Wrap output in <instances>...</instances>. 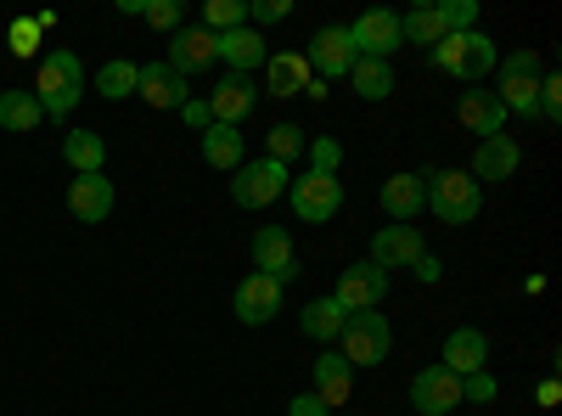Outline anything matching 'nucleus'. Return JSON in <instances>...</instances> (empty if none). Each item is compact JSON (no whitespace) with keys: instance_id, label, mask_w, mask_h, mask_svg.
I'll use <instances>...</instances> for the list:
<instances>
[{"instance_id":"obj_1","label":"nucleus","mask_w":562,"mask_h":416,"mask_svg":"<svg viewBox=\"0 0 562 416\" xmlns=\"http://www.w3.org/2000/svg\"><path fill=\"white\" fill-rule=\"evenodd\" d=\"M428 63L445 68V74H456L461 85H484V79L495 74L501 52H495V40H490L484 29H467V34H445L434 52H428Z\"/></svg>"},{"instance_id":"obj_2","label":"nucleus","mask_w":562,"mask_h":416,"mask_svg":"<svg viewBox=\"0 0 562 416\" xmlns=\"http://www.w3.org/2000/svg\"><path fill=\"white\" fill-rule=\"evenodd\" d=\"M85 97V63L74 52H45L40 74H34V102L45 108V119H68Z\"/></svg>"},{"instance_id":"obj_3","label":"nucleus","mask_w":562,"mask_h":416,"mask_svg":"<svg viewBox=\"0 0 562 416\" xmlns=\"http://www.w3.org/2000/svg\"><path fill=\"white\" fill-rule=\"evenodd\" d=\"M495 74H501V85H495L501 108H506V113L535 119V113H540V79H546V63H540L535 45H524V52L501 57V63H495Z\"/></svg>"},{"instance_id":"obj_4","label":"nucleus","mask_w":562,"mask_h":416,"mask_svg":"<svg viewBox=\"0 0 562 416\" xmlns=\"http://www.w3.org/2000/svg\"><path fill=\"white\" fill-rule=\"evenodd\" d=\"M428 180V209L445 220V225H467V220H479L484 209V187L467 169H428L422 175Z\"/></svg>"},{"instance_id":"obj_5","label":"nucleus","mask_w":562,"mask_h":416,"mask_svg":"<svg viewBox=\"0 0 562 416\" xmlns=\"http://www.w3.org/2000/svg\"><path fill=\"white\" fill-rule=\"evenodd\" d=\"M338 344H344L338 355L349 366H383L394 355V327H389V315H378V310H355V315H344Z\"/></svg>"},{"instance_id":"obj_6","label":"nucleus","mask_w":562,"mask_h":416,"mask_svg":"<svg viewBox=\"0 0 562 416\" xmlns=\"http://www.w3.org/2000/svg\"><path fill=\"white\" fill-rule=\"evenodd\" d=\"M288 198H293V214L321 225V220H333L344 209V180L338 175H326V169H304L299 180H288Z\"/></svg>"},{"instance_id":"obj_7","label":"nucleus","mask_w":562,"mask_h":416,"mask_svg":"<svg viewBox=\"0 0 562 416\" xmlns=\"http://www.w3.org/2000/svg\"><path fill=\"white\" fill-rule=\"evenodd\" d=\"M231 198H237L243 209H270L276 198H288V164H276V158L243 164L237 180H231Z\"/></svg>"},{"instance_id":"obj_8","label":"nucleus","mask_w":562,"mask_h":416,"mask_svg":"<svg viewBox=\"0 0 562 416\" xmlns=\"http://www.w3.org/2000/svg\"><path fill=\"white\" fill-rule=\"evenodd\" d=\"M355 40H349V29L344 23H333V29H321L315 40H310V52H304V63H310V74L326 85V79H349V68H355Z\"/></svg>"},{"instance_id":"obj_9","label":"nucleus","mask_w":562,"mask_h":416,"mask_svg":"<svg viewBox=\"0 0 562 416\" xmlns=\"http://www.w3.org/2000/svg\"><path fill=\"white\" fill-rule=\"evenodd\" d=\"M254 270L270 276L276 288H288L293 276H299V259H293V237H288V225H259L254 231Z\"/></svg>"},{"instance_id":"obj_10","label":"nucleus","mask_w":562,"mask_h":416,"mask_svg":"<svg viewBox=\"0 0 562 416\" xmlns=\"http://www.w3.org/2000/svg\"><path fill=\"white\" fill-rule=\"evenodd\" d=\"M383 293H389V270H378L371 259H360V265H349L344 276H338V310L344 315H355V310H378L383 304Z\"/></svg>"},{"instance_id":"obj_11","label":"nucleus","mask_w":562,"mask_h":416,"mask_svg":"<svg viewBox=\"0 0 562 416\" xmlns=\"http://www.w3.org/2000/svg\"><path fill=\"white\" fill-rule=\"evenodd\" d=\"M349 40H355V52L360 57H378V63H389L394 52H400V18L394 12H360L355 23H349Z\"/></svg>"},{"instance_id":"obj_12","label":"nucleus","mask_w":562,"mask_h":416,"mask_svg":"<svg viewBox=\"0 0 562 416\" xmlns=\"http://www.w3.org/2000/svg\"><path fill=\"white\" fill-rule=\"evenodd\" d=\"M422 254H428V248H422V231L416 225H383L378 231V237H371V265H378V270H405V265H416Z\"/></svg>"},{"instance_id":"obj_13","label":"nucleus","mask_w":562,"mask_h":416,"mask_svg":"<svg viewBox=\"0 0 562 416\" xmlns=\"http://www.w3.org/2000/svg\"><path fill=\"white\" fill-rule=\"evenodd\" d=\"M411 405H416L422 416L456 411V405H461V378L445 372V366H428V372H416V383H411Z\"/></svg>"},{"instance_id":"obj_14","label":"nucleus","mask_w":562,"mask_h":416,"mask_svg":"<svg viewBox=\"0 0 562 416\" xmlns=\"http://www.w3.org/2000/svg\"><path fill=\"white\" fill-rule=\"evenodd\" d=\"M135 97L147 102V108H186L192 102V90H186V74H175L169 63H147L140 68V85H135Z\"/></svg>"},{"instance_id":"obj_15","label":"nucleus","mask_w":562,"mask_h":416,"mask_svg":"<svg viewBox=\"0 0 562 416\" xmlns=\"http://www.w3.org/2000/svg\"><path fill=\"white\" fill-rule=\"evenodd\" d=\"M254 108H259V90H254V79H248V74H225V79L214 85V97H209L214 124H243Z\"/></svg>"},{"instance_id":"obj_16","label":"nucleus","mask_w":562,"mask_h":416,"mask_svg":"<svg viewBox=\"0 0 562 416\" xmlns=\"http://www.w3.org/2000/svg\"><path fill=\"white\" fill-rule=\"evenodd\" d=\"M214 57H220V45H214L209 29H175L164 63H169L175 74H198V68H214Z\"/></svg>"},{"instance_id":"obj_17","label":"nucleus","mask_w":562,"mask_h":416,"mask_svg":"<svg viewBox=\"0 0 562 416\" xmlns=\"http://www.w3.org/2000/svg\"><path fill=\"white\" fill-rule=\"evenodd\" d=\"M518 164H524V147L512 142V135H490V142H479L473 169H467V175L484 187V180H512V175H518Z\"/></svg>"},{"instance_id":"obj_18","label":"nucleus","mask_w":562,"mask_h":416,"mask_svg":"<svg viewBox=\"0 0 562 416\" xmlns=\"http://www.w3.org/2000/svg\"><path fill=\"white\" fill-rule=\"evenodd\" d=\"M276 315H281V288L254 270L248 282L237 288V321L243 327H265V321H276Z\"/></svg>"},{"instance_id":"obj_19","label":"nucleus","mask_w":562,"mask_h":416,"mask_svg":"<svg viewBox=\"0 0 562 416\" xmlns=\"http://www.w3.org/2000/svg\"><path fill=\"white\" fill-rule=\"evenodd\" d=\"M484 360H490V338L479 333V327H456L450 338H445V372H456V378H473V372H484Z\"/></svg>"},{"instance_id":"obj_20","label":"nucleus","mask_w":562,"mask_h":416,"mask_svg":"<svg viewBox=\"0 0 562 416\" xmlns=\"http://www.w3.org/2000/svg\"><path fill=\"white\" fill-rule=\"evenodd\" d=\"M461 124L467 130H473L479 135V142H490V135H501V124H506V108H501V97H495V90H461Z\"/></svg>"},{"instance_id":"obj_21","label":"nucleus","mask_w":562,"mask_h":416,"mask_svg":"<svg viewBox=\"0 0 562 416\" xmlns=\"http://www.w3.org/2000/svg\"><path fill=\"white\" fill-rule=\"evenodd\" d=\"M310 63H304V52H276V57H265V90L270 97H304L310 90Z\"/></svg>"},{"instance_id":"obj_22","label":"nucleus","mask_w":562,"mask_h":416,"mask_svg":"<svg viewBox=\"0 0 562 416\" xmlns=\"http://www.w3.org/2000/svg\"><path fill=\"white\" fill-rule=\"evenodd\" d=\"M349 394H355V366L344 355H321L315 360V400L326 411H338V405H349Z\"/></svg>"},{"instance_id":"obj_23","label":"nucleus","mask_w":562,"mask_h":416,"mask_svg":"<svg viewBox=\"0 0 562 416\" xmlns=\"http://www.w3.org/2000/svg\"><path fill=\"white\" fill-rule=\"evenodd\" d=\"M383 209H389V220L411 225L422 209H428V180H422V175H394V180H383Z\"/></svg>"},{"instance_id":"obj_24","label":"nucleus","mask_w":562,"mask_h":416,"mask_svg":"<svg viewBox=\"0 0 562 416\" xmlns=\"http://www.w3.org/2000/svg\"><path fill=\"white\" fill-rule=\"evenodd\" d=\"M214 45H220V57L231 63V74H254V68L270 57L259 29H231V34H214Z\"/></svg>"},{"instance_id":"obj_25","label":"nucleus","mask_w":562,"mask_h":416,"mask_svg":"<svg viewBox=\"0 0 562 416\" xmlns=\"http://www.w3.org/2000/svg\"><path fill=\"white\" fill-rule=\"evenodd\" d=\"M68 209L79 220H108L113 214V180L108 175H79L68 187Z\"/></svg>"},{"instance_id":"obj_26","label":"nucleus","mask_w":562,"mask_h":416,"mask_svg":"<svg viewBox=\"0 0 562 416\" xmlns=\"http://www.w3.org/2000/svg\"><path fill=\"white\" fill-rule=\"evenodd\" d=\"M203 158L214 164V169H231L237 175L248 158H243V130L237 124H209L203 130Z\"/></svg>"},{"instance_id":"obj_27","label":"nucleus","mask_w":562,"mask_h":416,"mask_svg":"<svg viewBox=\"0 0 562 416\" xmlns=\"http://www.w3.org/2000/svg\"><path fill=\"white\" fill-rule=\"evenodd\" d=\"M63 158L74 164V175H102L108 142H102L97 130H68V135H63Z\"/></svg>"},{"instance_id":"obj_28","label":"nucleus","mask_w":562,"mask_h":416,"mask_svg":"<svg viewBox=\"0 0 562 416\" xmlns=\"http://www.w3.org/2000/svg\"><path fill=\"white\" fill-rule=\"evenodd\" d=\"M349 85H355V97H366V102H383V97H394V63H378V57H355V68H349Z\"/></svg>"},{"instance_id":"obj_29","label":"nucleus","mask_w":562,"mask_h":416,"mask_svg":"<svg viewBox=\"0 0 562 416\" xmlns=\"http://www.w3.org/2000/svg\"><path fill=\"white\" fill-rule=\"evenodd\" d=\"M299 321H304V338H315V344H333V338L344 333V310H338V299H310Z\"/></svg>"},{"instance_id":"obj_30","label":"nucleus","mask_w":562,"mask_h":416,"mask_svg":"<svg viewBox=\"0 0 562 416\" xmlns=\"http://www.w3.org/2000/svg\"><path fill=\"white\" fill-rule=\"evenodd\" d=\"M45 108L34 102V90H0V130H34Z\"/></svg>"},{"instance_id":"obj_31","label":"nucleus","mask_w":562,"mask_h":416,"mask_svg":"<svg viewBox=\"0 0 562 416\" xmlns=\"http://www.w3.org/2000/svg\"><path fill=\"white\" fill-rule=\"evenodd\" d=\"M445 34H450V29H445L439 7H416V12H405V18H400V40H416V45H428V52H434V45H439Z\"/></svg>"},{"instance_id":"obj_32","label":"nucleus","mask_w":562,"mask_h":416,"mask_svg":"<svg viewBox=\"0 0 562 416\" xmlns=\"http://www.w3.org/2000/svg\"><path fill=\"white\" fill-rule=\"evenodd\" d=\"M203 29L209 34L248 29V0H203Z\"/></svg>"},{"instance_id":"obj_33","label":"nucleus","mask_w":562,"mask_h":416,"mask_svg":"<svg viewBox=\"0 0 562 416\" xmlns=\"http://www.w3.org/2000/svg\"><path fill=\"white\" fill-rule=\"evenodd\" d=\"M135 85H140V68H135V63H124V57H119V63H108V68L97 74V90H102L108 102H124V97H135Z\"/></svg>"},{"instance_id":"obj_34","label":"nucleus","mask_w":562,"mask_h":416,"mask_svg":"<svg viewBox=\"0 0 562 416\" xmlns=\"http://www.w3.org/2000/svg\"><path fill=\"white\" fill-rule=\"evenodd\" d=\"M299 153H304V130H299V124H276V130L265 135V158L288 164V158H299Z\"/></svg>"},{"instance_id":"obj_35","label":"nucleus","mask_w":562,"mask_h":416,"mask_svg":"<svg viewBox=\"0 0 562 416\" xmlns=\"http://www.w3.org/2000/svg\"><path fill=\"white\" fill-rule=\"evenodd\" d=\"M439 18H445V29H450V34H467V29L479 23V7H473V0H445Z\"/></svg>"},{"instance_id":"obj_36","label":"nucleus","mask_w":562,"mask_h":416,"mask_svg":"<svg viewBox=\"0 0 562 416\" xmlns=\"http://www.w3.org/2000/svg\"><path fill=\"white\" fill-rule=\"evenodd\" d=\"M293 7L288 0H248V29H270V23H281Z\"/></svg>"},{"instance_id":"obj_37","label":"nucleus","mask_w":562,"mask_h":416,"mask_svg":"<svg viewBox=\"0 0 562 416\" xmlns=\"http://www.w3.org/2000/svg\"><path fill=\"white\" fill-rule=\"evenodd\" d=\"M140 18H147L153 29H180V0H147V7H140Z\"/></svg>"},{"instance_id":"obj_38","label":"nucleus","mask_w":562,"mask_h":416,"mask_svg":"<svg viewBox=\"0 0 562 416\" xmlns=\"http://www.w3.org/2000/svg\"><path fill=\"white\" fill-rule=\"evenodd\" d=\"M540 119H562V79L557 74L540 79Z\"/></svg>"},{"instance_id":"obj_39","label":"nucleus","mask_w":562,"mask_h":416,"mask_svg":"<svg viewBox=\"0 0 562 416\" xmlns=\"http://www.w3.org/2000/svg\"><path fill=\"white\" fill-rule=\"evenodd\" d=\"M461 400H473V405H490V400H495V378H490V372H473V378H461Z\"/></svg>"},{"instance_id":"obj_40","label":"nucleus","mask_w":562,"mask_h":416,"mask_svg":"<svg viewBox=\"0 0 562 416\" xmlns=\"http://www.w3.org/2000/svg\"><path fill=\"white\" fill-rule=\"evenodd\" d=\"M310 158H315L310 169H326V175H338V158H344V147H338V142H326V135H321V142L310 147Z\"/></svg>"},{"instance_id":"obj_41","label":"nucleus","mask_w":562,"mask_h":416,"mask_svg":"<svg viewBox=\"0 0 562 416\" xmlns=\"http://www.w3.org/2000/svg\"><path fill=\"white\" fill-rule=\"evenodd\" d=\"M34 45H40V29L23 18V23H12V52L18 57H34Z\"/></svg>"},{"instance_id":"obj_42","label":"nucleus","mask_w":562,"mask_h":416,"mask_svg":"<svg viewBox=\"0 0 562 416\" xmlns=\"http://www.w3.org/2000/svg\"><path fill=\"white\" fill-rule=\"evenodd\" d=\"M288 416H338V411H326V405H321L315 394H299V400L288 405Z\"/></svg>"},{"instance_id":"obj_43","label":"nucleus","mask_w":562,"mask_h":416,"mask_svg":"<svg viewBox=\"0 0 562 416\" xmlns=\"http://www.w3.org/2000/svg\"><path fill=\"white\" fill-rule=\"evenodd\" d=\"M180 119H186V124H192V130H209V124H214V113H209V102H186V108H180Z\"/></svg>"},{"instance_id":"obj_44","label":"nucleus","mask_w":562,"mask_h":416,"mask_svg":"<svg viewBox=\"0 0 562 416\" xmlns=\"http://www.w3.org/2000/svg\"><path fill=\"white\" fill-rule=\"evenodd\" d=\"M411 270H416V282H439V276H445V265H439L434 254H422V259H416Z\"/></svg>"},{"instance_id":"obj_45","label":"nucleus","mask_w":562,"mask_h":416,"mask_svg":"<svg viewBox=\"0 0 562 416\" xmlns=\"http://www.w3.org/2000/svg\"><path fill=\"white\" fill-rule=\"evenodd\" d=\"M535 400H540V405H557V400H562V389H557V378H546V383H540V394H535Z\"/></svg>"}]
</instances>
